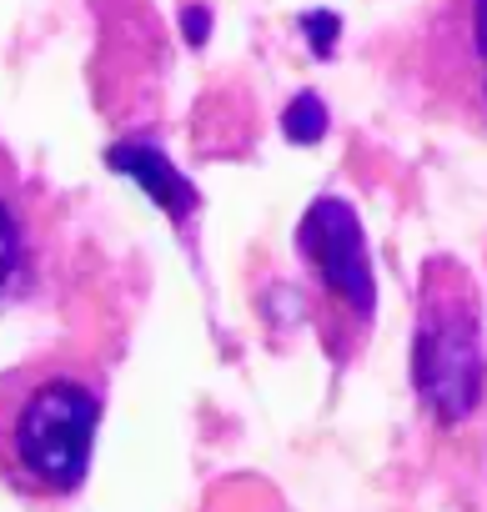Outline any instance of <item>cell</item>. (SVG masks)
Masks as SVG:
<instances>
[{
  "mask_svg": "<svg viewBox=\"0 0 487 512\" xmlns=\"http://www.w3.org/2000/svg\"><path fill=\"white\" fill-rule=\"evenodd\" d=\"M106 166L111 171H126V176H136L141 186H146V196L156 201V206H166L176 221H186L191 216V206H196V191L171 171V161L156 151V146H146V141H116L111 151H106Z\"/></svg>",
  "mask_w": 487,
  "mask_h": 512,
  "instance_id": "obj_6",
  "label": "cell"
},
{
  "mask_svg": "<svg viewBox=\"0 0 487 512\" xmlns=\"http://www.w3.org/2000/svg\"><path fill=\"white\" fill-rule=\"evenodd\" d=\"M282 131H287L297 146H307V141H322V131H327V101H322L317 91H302V96L287 106V116H282Z\"/></svg>",
  "mask_w": 487,
  "mask_h": 512,
  "instance_id": "obj_7",
  "label": "cell"
},
{
  "mask_svg": "<svg viewBox=\"0 0 487 512\" xmlns=\"http://www.w3.org/2000/svg\"><path fill=\"white\" fill-rule=\"evenodd\" d=\"M307 31H312V46H317V51H332V41H337V16H307Z\"/></svg>",
  "mask_w": 487,
  "mask_h": 512,
  "instance_id": "obj_8",
  "label": "cell"
},
{
  "mask_svg": "<svg viewBox=\"0 0 487 512\" xmlns=\"http://www.w3.org/2000/svg\"><path fill=\"white\" fill-rule=\"evenodd\" d=\"M61 236L46 216V196L21 176L16 156L0 141V312L36 302L56 277Z\"/></svg>",
  "mask_w": 487,
  "mask_h": 512,
  "instance_id": "obj_4",
  "label": "cell"
},
{
  "mask_svg": "<svg viewBox=\"0 0 487 512\" xmlns=\"http://www.w3.org/2000/svg\"><path fill=\"white\" fill-rule=\"evenodd\" d=\"M427 76L447 106V116L487 131V0L452 6L432 26Z\"/></svg>",
  "mask_w": 487,
  "mask_h": 512,
  "instance_id": "obj_5",
  "label": "cell"
},
{
  "mask_svg": "<svg viewBox=\"0 0 487 512\" xmlns=\"http://www.w3.org/2000/svg\"><path fill=\"white\" fill-rule=\"evenodd\" d=\"M106 387L81 357L0 367V482L26 502H61L91 472Z\"/></svg>",
  "mask_w": 487,
  "mask_h": 512,
  "instance_id": "obj_1",
  "label": "cell"
},
{
  "mask_svg": "<svg viewBox=\"0 0 487 512\" xmlns=\"http://www.w3.org/2000/svg\"><path fill=\"white\" fill-rule=\"evenodd\" d=\"M482 302L452 256L422 267L417 337H412V382L437 422H462L482 402Z\"/></svg>",
  "mask_w": 487,
  "mask_h": 512,
  "instance_id": "obj_2",
  "label": "cell"
},
{
  "mask_svg": "<svg viewBox=\"0 0 487 512\" xmlns=\"http://www.w3.org/2000/svg\"><path fill=\"white\" fill-rule=\"evenodd\" d=\"M297 256L317 297V332L332 362H352L367 347L372 312H377V282H372L367 236H362L357 211L342 196L312 201L297 226Z\"/></svg>",
  "mask_w": 487,
  "mask_h": 512,
  "instance_id": "obj_3",
  "label": "cell"
}]
</instances>
